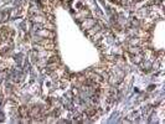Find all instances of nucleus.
Masks as SVG:
<instances>
[{
	"instance_id": "obj_3",
	"label": "nucleus",
	"mask_w": 165,
	"mask_h": 124,
	"mask_svg": "<svg viewBox=\"0 0 165 124\" xmlns=\"http://www.w3.org/2000/svg\"><path fill=\"white\" fill-rule=\"evenodd\" d=\"M79 24H81V27H82L83 30H88V29H91L93 25L97 24V21H96V19H92V18L89 16V18H86L85 20H82Z\"/></svg>"
},
{
	"instance_id": "obj_5",
	"label": "nucleus",
	"mask_w": 165,
	"mask_h": 124,
	"mask_svg": "<svg viewBox=\"0 0 165 124\" xmlns=\"http://www.w3.org/2000/svg\"><path fill=\"white\" fill-rule=\"evenodd\" d=\"M18 112H19V114H20L22 118H29V107L21 106V107H19Z\"/></svg>"
},
{
	"instance_id": "obj_1",
	"label": "nucleus",
	"mask_w": 165,
	"mask_h": 124,
	"mask_svg": "<svg viewBox=\"0 0 165 124\" xmlns=\"http://www.w3.org/2000/svg\"><path fill=\"white\" fill-rule=\"evenodd\" d=\"M36 44V42H35ZM41 47H42L44 50L46 51H55V49H56V45H55V41L52 39H41L39 42H37Z\"/></svg>"
},
{
	"instance_id": "obj_4",
	"label": "nucleus",
	"mask_w": 165,
	"mask_h": 124,
	"mask_svg": "<svg viewBox=\"0 0 165 124\" xmlns=\"http://www.w3.org/2000/svg\"><path fill=\"white\" fill-rule=\"evenodd\" d=\"M101 30H103L102 27H101V25H98V24H96V25H93L91 29H88V30H86V34L91 37V36H93L96 32H98V31H101Z\"/></svg>"
},
{
	"instance_id": "obj_2",
	"label": "nucleus",
	"mask_w": 165,
	"mask_h": 124,
	"mask_svg": "<svg viewBox=\"0 0 165 124\" xmlns=\"http://www.w3.org/2000/svg\"><path fill=\"white\" fill-rule=\"evenodd\" d=\"M35 34H36L39 37H42V39H53V37H55L53 31L47 30V29H45V27H42V29L35 31Z\"/></svg>"
}]
</instances>
